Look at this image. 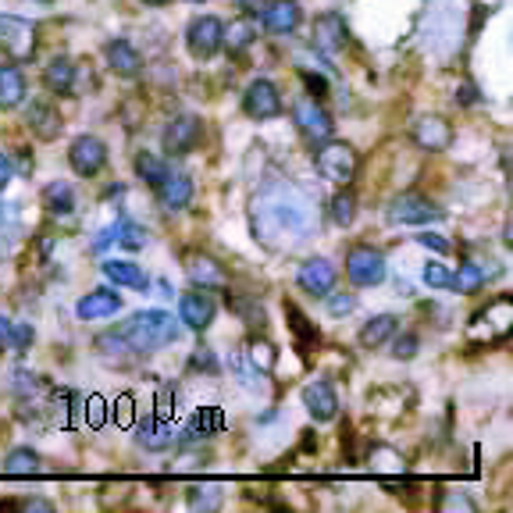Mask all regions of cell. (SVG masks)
<instances>
[{
    "label": "cell",
    "mask_w": 513,
    "mask_h": 513,
    "mask_svg": "<svg viewBox=\"0 0 513 513\" xmlns=\"http://www.w3.org/2000/svg\"><path fill=\"white\" fill-rule=\"evenodd\" d=\"M189 200H193V179L189 175H164L161 182H157V204L164 207V211H182V207H189Z\"/></svg>",
    "instance_id": "19"
},
{
    "label": "cell",
    "mask_w": 513,
    "mask_h": 513,
    "mask_svg": "<svg viewBox=\"0 0 513 513\" xmlns=\"http://www.w3.org/2000/svg\"><path fill=\"white\" fill-rule=\"evenodd\" d=\"M296 282H300L303 293L328 296L335 289V282H339V271H335V264L325 261V257H310L300 268V275H296Z\"/></svg>",
    "instance_id": "12"
},
{
    "label": "cell",
    "mask_w": 513,
    "mask_h": 513,
    "mask_svg": "<svg viewBox=\"0 0 513 513\" xmlns=\"http://www.w3.org/2000/svg\"><path fill=\"white\" fill-rule=\"evenodd\" d=\"M293 122L300 125V132H307L310 139H328L332 136V114L318 104V97H300L293 104Z\"/></svg>",
    "instance_id": "11"
},
{
    "label": "cell",
    "mask_w": 513,
    "mask_h": 513,
    "mask_svg": "<svg viewBox=\"0 0 513 513\" xmlns=\"http://www.w3.org/2000/svg\"><path fill=\"white\" fill-rule=\"evenodd\" d=\"M136 175L147 182V186H157V182L168 175V164H164V157L147 154V150H143V154L136 157Z\"/></svg>",
    "instance_id": "35"
},
{
    "label": "cell",
    "mask_w": 513,
    "mask_h": 513,
    "mask_svg": "<svg viewBox=\"0 0 513 513\" xmlns=\"http://www.w3.org/2000/svg\"><path fill=\"white\" fill-rule=\"evenodd\" d=\"M325 300H328V314H335V318H342V314H350L357 307V300L350 293H328Z\"/></svg>",
    "instance_id": "45"
},
{
    "label": "cell",
    "mask_w": 513,
    "mask_h": 513,
    "mask_svg": "<svg viewBox=\"0 0 513 513\" xmlns=\"http://www.w3.org/2000/svg\"><path fill=\"white\" fill-rule=\"evenodd\" d=\"M243 111L257 122H268V118H278L282 114V93H278L275 82L268 79H253L243 93Z\"/></svg>",
    "instance_id": "7"
},
{
    "label": "cell",
    "mask_w": 513,
    "mask_h": 513,
    "mask_svg": "<svg viewBox=\"0 0 513 513\" xmlns=\"http://www.w3.org/2000/svg\"><path fill=\"white\" fill-rule=\"evenodd\" d=\"M147 228L143 225H136V221H114L111 228H104L100 232V239L93 243V250H107L111 243H118V246H125V250H143L147 246Z\"/></svg>",
    "instance_id": "16"
},
{
    "label": "cell",
    "mask_w": 513,
    "mask_h": 513,
    "mask_svg": "<svg viewBox=\"0 0 513 513\" xmlns=\"http://www.w3.org/2000/svg\"><path fill=\"white\" fill-rule=\"evenodd\" d=\"M303 407H307V414L314 417L318 424L332 421L335 414H339V396H335V389L328 382H310L303 385Z\"/></svg>",
    "instance_id": "14"
},
{
    "label": "cell",
    "mask_w": 513,
    "mask_h": 513,
    "mask_svg": "<svg viewBox=\"0 0 513 513\" xmlns=\"http://www.w3.org/2000/svg\"><path fill=\"white\" fill-rule=\"evenodd\" d=\"M15 510H40V513H47V510H54V506H50L47 499H22V503H15Z\"/></svg>",
    "instance_id": "52"
},
{
    "label": "cell",
    "mask_w": 513,
    "mask_h": 513,
    "mask_svg": "<svg viewBox=\"0 0 513 513\" xmlns=\"http://www.w3.org/2000/svg\"><path fill=\"white\" fill-rule=\"evenodd\" d=\"M417 353V335H399L396 342H392V357L396 360H410Z\"/></svg>",
    "instance_id": "48"
},
{
    "label": "cell",
    "mask_w": 513,
    "mask_h": 513,
    "mask_svg": "<svg viewBox=\"0 0 513 513\" xmlns=\"http://www.w3.org/2000/svg\"><path fill=\"white\" fill-rule=\"evenodd\" d=\"M332 221L339 228H346V225H353V218H357V196L350 193V189H342V193H335L332 196Z\"/></svg>",
    "instance_id": "36"
},
{
    "label": "cell",
    "mask_w": 513,
    "mask_h": 513,
    "mask_svg": "<svg viewBox=\"0 0 513 513\" xmlns=\"http://www.w3.org/2000/svg\"><path fill=\"white\" fill-rule=\"evenodd\" d=\"M11 179H15V164H11L8 154H0V189L8 186Z\"/></svg>",
    "instance_id": "51"
},
{
    "label": "cell",
    "mask_w": 513,
    "mask_h": 513,
    "mask_svg": "<svg viewBox=\"0 0 513 513\" xmlns=\"http://www.w3.org/2000/svg\"><path fill=\"white\" fill-rule=\"evenodd\" d=\"M136 442L143 449H150V453H164V449H171L175 435H171V428L164 421H157V417H147V421H139Z\"/></svg>",
    "instance_id": "23"
},
{
    "label": "cell",
    "mask_w": 513,
    "mask_h": 513,
    "mask_svg": "<svg viewBox=\"0 0 513 513\" xmlns=\"http://www.w3.org/2000/svg\"><path fill=\"white\" fill-rule=\"evenodd\" d=\"M300 79H303V86L314 93V97H325V93H328V79H325V75H314V72H307V68H303Z\"/></svg>",
    "instance_id": "49"
},
{
    "label": "cell",
    "mask_w": 513,
    "mask_h": 513,
    "mask_svg": "<svg viewBox=\"0 0 513 513\" xmlns=\"http://www.w3.org/2000/svg\"><path fill=\"white\" fill-rule=\"evenodd\" d=\"M104 57H107V65H111L114 75H136L139 68H143V57H139V50L132 47L129 40H111L104 47Z\"/></svg>",
    "instance_id": "22"
},
{
    "label": "cell",
    "mask_w": 513,
    "mask_h": 513,
    "mask_svg": "<svg viewBox=\"0 0 513 513\" xmlns=\"http://www.w3.org/2000/svg\"><path fill=\"white\" fill-rule=\"evenodd\" d=\"M214 314H218V303L204 293H186L179 300V318L186 321L189 328H196V332H204V328H211Z\"/></svg>",
    "instance_id": "17"
},
{
    "label": "cell",
    "mask_w": 513,
    "mask_h": 513,
    "mask_svg": "<svg viewBox=\"0 0 513 513\" xmlns=\"http://www.w3.org/2000/svg\"><path fill=\"white\" fill-rule=\"evenodd\" d=\"M474 100H478V90H474L471 82H464V86L456 90V104H474Z\"/></svg>",
    "instance_id": "54"
},
{
    "label": "cell",
    "mask_w": 513,
    "mask_h": 513,
    "mask_svg": "<svg viewBox=\"0 0 513 513\" xmlns=\"http://www.w3.org/2000/svg\"><path fill=\"white\" fill-rule=\"evenodd\" d=\"M236 4L243 8V15H261L268 8V0H236Z\"/></svg>",
    "instance_id": "53"
},
{
    "label": "cell",
    "mask_w": 513,
    "mask_h": 513,
    "mask_svg": "<svg viewBox=\"0 0 513 513\" xmlns=\"http://www.w3.org/2000/svg\"><path fill=\"white\" fill-rule=\"evenodd\" d=\"M104 275L111 278L114 285H129V289H150L147 271L132 261H104Z\"/></svg>",
    "instance_id": "25"
},
{
    "label": "cell",
    "mask_w": 513,
    "mask_h": 513,
    "mask_svg": "<svg viewBox=\"0 0 513 513\" xmlns=\"http://www.w3.org/2000/svg\"><path fill=\"white\" fill-rule=\"evenodd\" d=\"M300 18H303L300 0H268V8H264V25L278 36L293 33L296 25H300Z\"/></svg>",
    "instance_id": "20"
},
{
    "label": "cell",
    "mask_w": 513,
    "mask_h": 513,
    "mask_svg": "<svg viewBox=\"0 0 513 513\" xmlns=\"http://www.w3.org/2000/svg\"><path fill=\"white\" fill-rule=\"evenodd\" d=\"M253 236L271 250H293L318 228V207L293 182H271L253 196L250 207Z\"/></svg>",
    "instance_id": "1"
},
{
    "label": "cell",
    "mask_w": 513,
    "mask_h": 513,
    "mask_svg": "<svg viewBox=\"0 0 513 513\" xmlns=\"http://www.w3.org/2000/svg\"><path fill=\"white\" fill-rule=\"evenodd\" d=\"M439 510H464V513H474V510H478V506H474L467 496H460V492H442Z\"/></svg>",
    "instance_id": "46"
},
{
    "label": "cell",
    "mask_w": 513,
    "mask_h": 513,
    "mask_svg": "<svg viewBox=\"0 0 513 513\" xmlns=\"http://www.w3.org/2000/svg\"><path fill=\"white\" fill-rule=\"evenodd\" d=\"M392 335H396V314H378V318H371L360 328V346H364V350H378Z\"/></svg>",
    "instance_id": "24"
},
{
    "label": "cell",
    "mask_w": 513,
    "mask_h": 513,
    "mask_svg": "<svg viewBox=\"0 0 513 513\" xmlns=\"http://www.w3.org/2000/svg\"><path fill=\"white\" fill-rule=\"evenodd\" d=\"M285 321H289V332L296 335V342H300V350H310V346H318L321 342V335H318V328L310 325V318L303 314L296 303H289L285 300Z\"/></svg>",
    "instance_id": "27"
},
{
    "label": "cell",
    "mask_w": 513,
    "mask_h": 513,
    "mask_svg": "<svg viewBox=\"0 0 513 513\" xmlns=\"http://www.w3.org/2000/svg\"><path fill=\"white\" fill-rule=\"evenodd\" d=\"M417 243H421L424 250H435V253H449V250H453V246H449L446 239L432 236V232H421V236H417Z\"/></svg>",
    "instance_id": "50"
},
{
    "label": "cell",
    "mask_w": 513,
    "mask_h": 513,
    "mask_svg": "<svg viewBox=\"0 0 513 513\" xmlns=\"http://www.w3.org/2000/svg\"><path fill=\"white\" fill-rule=\"evenodd\" d=\"M439 218H442V207H435L421 193H399L389 204L392 225H428V221H439Z\"/></svg>",
    "instance_id": "5"
},
{
    "label": "cell",
    "mask_w": 513,
    "mask_h": 513,
    "mask_svg": "<svg viewBox=\"0 0 513 513\" xmlns=\"http://www.w3.org/2000/svg\"><path fill=\"white\" fill-rule=\"evenodd\" d=\"M8 328H11V321L4 318V314H0V350L8 346Z\"/></svg>",
    "instance_id": "55"
},
{
    "label": "cell",
    "mask_w": 513,
    "mask_h": 513,
    "mask_svg": "<svg viewBox=\"0 0 513 513\" xmlns=\"http://www.w3.org/2000/svg\"><path fill=\"white\" fill-rule=\"evenodd\" d=\"M0 43L15 61H29L36 50V25L15 15H0Z\"/></svg>",
    "instance_id": "6"
},
{
    "label": "cell",
    "mask_w": 513,
    "mask_h": 513,
    "mask_svg": "<svg viewBox=\"0 0 513 513\" xmlns=\"http://www.w3.org/2000/svg\"><path fill=\"white\" fill-rule=\"evenodd\" d=\"M228 307L239 310L246 325H253V328H264V321H268V318H264V307L257 300H239V296L228 293Z\"/></svg>",
    "instance_id": "39"
},
{
    "label": "cell",
    "mask_w": 513,
    "mask_h": 513,
    "mask_svg": "<svg viewBox=\"0 0 513 513\" xmlns=\"http://www.w3.org/2000/svg\"><path fill=\"white\" fill-rule=\"evenodd\" d=\"M43 86L50 93H68L75 86V65L68 57H54L47 68H43Z\"/></svg>",
    "instance_id": "28"
},
{
    "label": "cell",
    "mask_w": 513,
    "mask_h": 513,
    "mask_svg": "<svg viewBox=\"0 0 513 513\" xmlns=\"http://www.w3.org/2000/svg\"><path fill=\"white\" fill-rule=\"evenodd\" d=\"M186 275H189V282H193L196 289H225V285H228V271L221 268L214 257H207V253H189V257H186Z\"/></svg>",
    "instance_id": "13"
},
{
    "label": "cell",
    "mask_w": 513,
    "mask_h": 513,
    "mask_svg": "<svg viewBox=\"0 0 513 513\" xmlns=\"http://www.w3.org/2000/svg\"><path fill=\"white\" fill-rule=\"evenodd\" d=\"M29 125H33V132L40 139H57L61 136V114L54 111V107H47V104H33L29 107Z\"/></svg>",
    "instance_id": "30"
},
{
    "label": "cell",
    "mask_w": 513,
    "mask_h": 513,
    "mask_svg": "<svg viewBox=\"0 0 513 513\" xmlns=\"http://www.w3.org/2000/svg\"><path fill=\"white\" fill-rule=\"evenodd\" d=\"M221 29H225V25H221L214 15L196 18V22L189 25V33H186L189 54L200 57V61H207V57L218 54V50H221Z\"/></svg>",
    "instance_id": "10"
},
{
    "label": "cell",
    "mask_w": 513,
    "mask_h": 513,
    "mask_svg": "<svg viewBox=\"0 0 513 513\" xmlns=\"http://www.w3.org/2000/svg\"><path fill=\"white\" fill-rule=\"evenodd\" d=\"M200 136H204V125H200V118L196 114H179V118H171L168 129H164L161 143L168 154H189V150L200 143Z\"/></svg>",
    "instance_id": "9"
},
{
    "label": "cell",
    "mask_w": 513,
    "mask_h": 513,
    "mask_svg": "<svg viewBox=\"0 0 513 513\" xmlns=\"http://www.w3.org/2000/svg\"><path fill=\"white\" fill-rule=\"evenodd\" d=\"M314 164H318V171L325 175L328 182H335V186H346V182L357 175V150H353L350 143L328 139V143H321V147L314 150Z\"/></svg>",
    "instance_id": "3"
},
{
    "label": "cell",
    "mask_w": 513,
    "mask_h": 513,
    "mask_svg": "<svg viewBox=\"0 0 513 513\" xmlns=\"http://www.w3.org/2000/svg\"><path fill=\"white\" fill-rule=\"evenodd\" d=\"M36 471H40V456L29 446H18L4 456V474H11V478H33Z\"/></svg>",
    "instance_id": "31"
},
{
    "label": "cell",
    "mask_w": 513,
    "mask_h": 513,
    "mask_svg": "<svg viewBox=\"0 0 513 513\" xmlns=\"http://www.w3.org/2000/svg\"><path fill=\"white\" fill-rule=\"evenodd\" d=\"M414 143L421 150H428V154H439V150H449V143H453V129H449L446 118L428 114V118L414 122Z\"/></svg>",
    "instance_id": "15"
},
{
    "label": "cell",
    "mask_w": 513,
    "mask_h": 513,
    "mask_svg": "<svg viewBox=\"0 0 513 513\" xmlns=\"http://www.w3.org/2000/svg\"><path fill=\"white\" fill-rule=\"evenodd\" d=\"M118 310H122V296L114 293V289H93V293H86L79 303H75V314H79L82 321L111 318V314H118Z\"/></svg>",
    "instance_id": "18"
},
{
    "label": "cell",
    "mask_w": 513,
    "mask_h": 513,
    "mask_svg": "<svg viewBox=\"0 0 513 513\" xmlns=\"http://www.w3.org/2000/svg\"><path fill=\"white\" fill-rule=\"evenodd\" d=\"M221 428V414L218 410H196L189 417V428H186V439H207Z\"/></svg>",
    "instance_id": "34"
},
{
    "label": "cell",
    "mask_w": 513,
    "mask_h": 513,
    "mask_svg": "<svg viewBox=\"0 0 513 513\" xmlns=\"http://www.w3.org/2000/svg\"><path fill=\"white\" fill-rule=\"evenodd\" d=\"M193 4H204V0H193Z\"/></svg>",
    "instance_id": "57"
},
{
    "label": "cell",
    "mask_w": 513,
    "mask_h": 513,
    "mask_svg": "<svg viewBox=\"0 0 513 513\" xmlns=\"http://www.w3.org/2000/svg\"><path fill=\"white\" fill-rule=\"evenodd\" d=\"M275 360H278V353L271 342H250V364L257 367L261 375H268L271 367H275Z\"/></svg>",
    "instance_id": "41"
},
{
    "label": "cell",
    "mask_w": 513,
    "mask_h": 513,
    "mask_svg": "<svg viewBox=\"0 0 513 513\" xmlns=\"http://www.w3.org/2000/svg\"><path fill=\"white\" fill-rule=\"evenodd\" d=\"M189 367H193V371H207V375H218V357H214V350H207V346H196L193 357H189Z\"/></svg>",
    "instance_id": "43"
},
{
    "label": "cell",
    "mask_w": 513,
    "mask_h": 513,
    "mask_svg": "<svg viewBox=\"0 0 513 513\" xmlns=\"http://www.w3.org/2000/svg\"><path fill=\"white\" fill-rule=\"evenodd\" d=\"M449 271L442 268V264H428L424 268V285H432V289H449Z\"/></svg>",
    "instance_id": "47"
},
{
    "label": "cell",
    "mask_w": 513,
    "mask_h": 513,
    "mask_svg": "<svg viewBox=\"0 0 513 513\" xmlns=\"http://www.w3.org/2000/svg\"><path fill=\"white\" fill-rule=\"evenodd\" d=\"M253 40H257V29H253L250 18H236V22L228 25V29H221V43H225V47L232 50V54L246 50Z\"/></svg>",
    "instance_id": "33"
},
{
    "label": "cell",
    "mask_w": 513,
    "mask_h": 513,
    "mask_svg": "<svg viewBox=\"0 0 513 513\" xmlns=\"http://www.w3.org/2000/svg\"><path fill=\"white\" fill-rule=\"evenodd\" d=\"M43 207H47L50 214L68 218V214H75V189L68 186V182H50V186L43 189Z\"/></svg>",
    "instance_id": "29"
},
{
    "label": "cell",
    "mask_w": 513,
    "mask_h": 513,
    "mask_svg": "<svg viewBox=\"0 0 513 513\" xmlns=\"http://www.w3.org/2000/svg\"><path fill=\"white\" fill-rule=\"evenodd\" d=\"M118 332L129 342L132 353H150V350H161V346H171V342H179L182 328L168 310H139V314H132Z\"/></svg>",
    "instance_id": "2"
},
{
    "label": "cell",
    "mask_w": 513,
    "mask_h": 513,
    "mask_svg": "<svg viewBox=\"0 0 513 513\" xmlns=\"http://www.w3.org/2000/svg\"><path fill=\"white\" fill-rule=\"evenodd\" d=\"M18 228H22L18 207L15 204H4V200H0V250H8L11 239L18 236Z\"/></svg>",
    "instance_id": "37"
},
{
    "label": "cell",
    "mask_w": 513,
    "mask_h": 513,
    "mask_svg": "<svg viewBox=\"0 0 513 513\" xmlns=\"http://www.w3.org/2000/svg\"><path fill=\"white\" fill-rule=\"evenodd\" d=\"M97 350L104 353V357H129V342L122 339V332L114 328V332H104V335H97Z\"/></svg>",
    "instance_id": "40"
},
{
    "label": "cell",
    "mask_w": 513,
    "mask_h": 513,
    "mask_svg": "<svg viewBox=\"0 0 513 513\" xmlns=\"http://www.w3.org/2000/svg\"><path fill=\"white\" fill-rule=\"evenodd\" d=\"M11 389H15L18 396H33V392L40 389V378H36L33 371H15V378H11Z\"/></svg>",
    "instance_id": "44"
},
{
    "label": "cell",
    "mask_w": 513,
    "mask_h": 513,
    "mask_svg": "<svg viewBox=\"0 0 513 513\" xmlns=\"http://www.w3.org/2000/svg\"><path fill=\"white\" fill-rule=\"evenodd\" d=\"M143 4H147V8H164L168 0H143Z\"/></svg>",
    "instance_id": "56"
},
{
    "label": "cell",
    "mask_w": 513,
    "mask_h": 513,
    "mask_svg": "<svg viewBox=\"0 0 513 513\" xmlns=\"http://www.w3.org/2000/svg\"><path fill=\"white\" fill-rule=\"evenodd\" d=\"M346 36H350V29H346V18L342 15H321L318 22H314V47L328 50V54H335L339 47H346Z\"/></svg>",
    "instance_id": "21"
},
{
    "label": "cell",
    "mask_w": 513,
    "mask_h": 513,
    "mask_svg": "<svg viewBox=\"0 0 513 513\" xmlns=\"http://www.w3.org/2000/svg\"><path fill=\"white\" fill-rule=\"evenodd\" d=\"M189 506L193 510H214V506H221V485H193L189 489Z\"/></svg>",
    "instance_id": "38"
},
{
    "label": "cell",
    "mask_w": 513,
    "mask_h": 513,
    "mask_svg": "<svg viewBox=\"0 0 513 513\" xmlns=\"http://www.w3.org/2000/svg\"><path fill=\"white\" fill-rule=\"evenodd\" d=\"M29 342H33V325H25V321H11L8 328V346L11 350H29Z\"/></svg>",
    "instance_id": "42"
},
{
    "label": "cell",
    "mask_w": 513,
    "mask_h": 513,
    "mask_svg": "<svg viewBox=\"0 0 513 513\" xmlns=\"http://www.w3.org/2000/svg\"><path fill=\"white\" fill-rule=\"evenodd\" d=\"M485 282H489V271L467 261V264H460V271H456L453 278H449V289H456V293L471 296V293H478V289H481Z\"/></svg>",
    "instance_id": "32"
},
{
    "label": "cell",
    "mask_w": 513,
    "mask_h": 513,
    "mask_svg": "<svg viewBox=\"0 0 513 513\" xmlns=\"http://www.w3.org/2000/svg\"><path fill=\"white\" fill-rule=\"evenodd\" d=\"M68 164H72V171H75V175H82V179L97 175V171L107 164L104 139H97V136H79L72 143V150H68Z\"/></svg>",
    "instance_id": "8"
},
{
    "label": "cell",
    "mask_w": 513,
    "mask_h": 513,
    "mask_svg": "<svg viewBox=\"0 0 513 513\" xmlns=\"http://www.w3.org/2000/svg\"><path fill=\"white\" fill-rule=\"evenodd\" d=\"M385 257L382 250H375V246H350V253H346V275H350L353 285H360V289H371V285H382L385 282Z\"/></svg>",
    "instance_id": "4"
},
{
    "label": "cell",
    "mask_w": 513,
    "mask_h": 513,
    "mask_svg": "<svg viewBox=\"0 0 513 513\" xmlns=\"http://www.w3.org/2000/svg\"><path fill=\"white\" fill-rule=\"evenodd\" d=\"M25 100V75L15 65H0V107L11 111Z\"/></svg>",
    "instance_id": "26"
}]
</instances>
